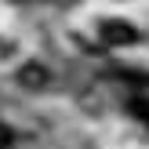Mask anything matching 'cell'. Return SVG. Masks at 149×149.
I'll return each instance as SVG.
<instances>
[{
    "label": "cell",
    "instance_id": "1",
    "mask_svg": "<svg viewBox=\"0 0 149 149\" xmlns=\"http://www.w3.org/2000/svg\"><path fill=\"white\" fill-rule=\"evenodd\" d=\"M102 40H106L109 47L135 44V40H138V29H135V26H127L124 18H109V22H102Z\"/></svg>",
    "mask_w": 149,
    "mask_h": 149
},
{
    "label": "cell",
    "instance_id": "2",
    "mask_svg": "<svg viewBox=\"0 0 149 149\" xmlns=\"http://www.w3.org/2000/svg\"><path fill=\"white\" fill-rule=\"evenodd\" d=\"M47 80H51V73L44 69L40 62H26L18 69V84L22 87H33V91H40V87H47Z\"/></svg>",
    "mask_w": 149,
    "mask_h": 149
},
{
    "label": "cell",
    "instance_id": "3",
    "mask_svg": "<svg viewBox=\"0 0 149 149\" xmlns=\"http://www.w3.org/2000/svg\"><path fill=\"white\" fill-rule=\"evenodd\" d=\"M131 113L149 124V98H131Z\"/></svg>",
    "mask_w": 149,
    "mask_h": 149
},
{
    "label": "cell",
    "instance_id": "4",
    "mask_svg": "<svg viewBox=\"0 0 149 149\" xmlns=\"http://www.w3.org/2000/svg\"><path fill=\"white\" fill-rule=\"evenodd\" d=\"M11 146H15V131L7 124H0V149H11Z\"/></svg>",
    "mask_w": 149,
    "mask_h": 149
}]
</instances>
